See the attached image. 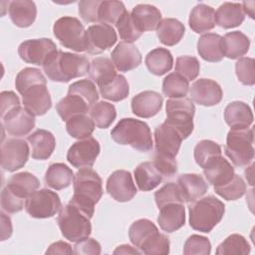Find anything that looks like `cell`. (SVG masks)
Wrapping results in <instances>:
<instances>
[{
	"label": "cell",
	"mask_w": 255,
	"mask_h": 255,
	"mask_svg": "<svg viewBox=\"0 0 255 255\" xmlns=\"http://www.w3.org/2000/svg\"><path fill=\"white\" fill-rule=\"evenodd\" d=\"M73 186L74 194L69 203L92 218L95 212V205L103 195L102 178L91 167L80 168L74 175Z\"/></svg>",
	"instance_id": "6da1fadb"
},
{
	"label": "cell",
	"mask_w": 255,
	"mask_h": 255,
	"mask_svg": "<svg viewBox=\"0 0 255 255\" xmlns=\"http://www.w3.org/2000/svg\"><path fill=\"white\" fill-rule=\"evenodd\" d=\"M42 67L49 80L67 83L88 74L90 62L85 56L57 50L47 58Z\"/></svg>",
	"instance_id": "7a4b0ae2"
},
{
	"label": "cell",
	"mask_w": 255,
	"mask_h": 255,
	"mask_svg": "<svg viewBox=\"0 0 255 255\" xmlns=\"http://www.w3.org/2000/svg\"><path fill=\"white\" fill-rule=\"evenodd\" d=\"M112 138L121 145H129L131 148L147 152L153 145L152 135L148 125L140 120L125 118L115 126L111 131Z\"/></svg>",
	"instance_id": "3957f363"
},
{
	"label": "cell",
	"mask_w": 255,
	"mask_h": 255,
	"mask_svg": "<svg viewBox=\"0 0 255 255\" xmlns=\"http://www.w3.org/2000/svg\"><path fill=\"white\" fill-rule=\"evenodd\" d=\"M188 212L190 227L199 232L209 233L221 221L225 205L215 196L207 195L191 202Z\"/></svg>",
	"instance_id": "277c9868"
},
{
	"label": "cell",
	"mask_w": 255,
	"mask_h": 255,
	"mask_svg": "<svg viewBox=\"0 0 255 255\" xmlns=\"http://www.w3.org/2000/svg\"><path fill=\"white\" fill-rule=\"evenodd\" d=\"M254 133L252 128H230L224 146L225 154L238 167L247 166L254 159Z\"/></svg>",
	"instance_id": "5b68a950"
},
{
	"label": "cell",
	"mask_w": 255,
	"mask_h": 255,
	"mask_svg": "<svg viewBox=\"0 0 255 255\" xmlns=\"http://www.w3.org/2000/svg\"><path fill=\"white\" fill-rule=\"evenodd\" d=\"M57 222L62 235L71 242L88 238L92 232L91 218L71 203L60 208Z\"/></svg>",
	"instance_id": "8992f818"
},
{
	"label": "cell",
	"mask_w": 255,
	"mask_h": 255,
	"mask_svg": "<svg viewBox=\"0 0 255 255\" xmlns=\"http://www.w3.org/2000/svg\"><path fill=\"white\" fill-rule=\"evenodd\" d=\"M53 33L63 47L75 52L87 51L86 30L79 19L71 16L59 18L54 23Z\"/></svg>",
	"instance_id": "52a82bcc"
},
{
	"label": "cell",
	"mask_w": 255,
	"mask_h": 255,
	"mask_svg": "<svg viewBox=\"0 0 255 255\" xmlns=\"http://www.w3.org/2000/svg\"><path fill=\"white\" fill-rule=\"evenodd\" d=\"M166 120L168 124L179 130L183 138H187L193 131V117L195 107L187 98L170 99L166 102Z\"/></svg>",
	"instance_id": "ba28073f"
},
{
	"label": "cell",
	"mask_w": 255,
	"mask_h": 255,
	"mask_svg": "<svg viewBox=\"0 0 255 255\" xmlns=\"http://www.w3.org/2000/svg\"><path fill=\"white\" fill-rule=\"evenodd\" d=\"M62 207L59 195L48 188L35 190L24 204L26 212L33 218L43 219L53 217Z\"/></svg>",
	"instance_id": "9c48e42d"
},
{
	"label": "cell",
	"mask_w": 255,
	"mask_h": 255,
	"mask_svg": "<svg viewBox=\"0 0 255 255\" xmlns=\"http://www.w3.org/2000/svg\"><path fill=\"white\" fill-rule=\"evenodd\" d=\"M29 145L25 139L12 137L2 141L1 166L8 172H14L23 167L29 158Z\"/></svg>",
	"instance_id": "30bf717a"
},
{
	"label": "cell",
	"mask_w": 255,
	"mask_h": 255,
	"mask_svg": "<svg viewBox=\"0 0 255 255\" xmlns=\"http://www.w3.org/2000/svg\"><path fill=\"white\" fill-rule=\"evenodd\" d=\"M100 151L101 146L99 141L89 136L74 142L70 146L67 152V160L76 168L92 167Z\"/></svg>",
	"instance_id": "8fae6325"
},
{
	"label": "cell",
	"mask_w": 255,
	"mask_h": 255,
	"mask_svg": "<svg viewBox=\"0 0 255 255\" xmlns=\"http://www.w3.org/2000/svg\"><path fill=\"white\" fill-rule=\"evenodd\" d=\"M56 51V44L48 38L26 40L18 47L20 58L28 64L37 66H43L47 58Z\"/></svg>",
	"instance_id": "7c38bea8"
},
{
	"label": "cell",
	"mask_w": 255,
	"mask_h": 255,
	"mask_svg": "<svg viewBox=\"0 0 255 255\" xmlns=\"http://www.w3.org/2000/svg\"><path fill=\"white\" fill-rule=\"evenodd\" d=\"M86 52L92 55H98L112 48L116 44L118 36L112 25L99 23L90 26L86 30Z\"/></svg>",
	"instance_id": "4fadbf2b"
},
{
	"label": "cell",
	"mask_w": 255,
	"mask_h": 255,
	"mask_svg": "<svg viewBox=\"0 0 255 255\" xmlns=\"http://www.w3.org/2000/svg\"><path fill=\"white\" fill-rule=\"evenodd\" d=\"M1 120L3 129L15 137L27 135L35 128V116L21 106L7 112Z\"/></svg>",
	"instance_id": "5bb4252c"
},
{
	"label": "cell",
	"mask_w": 255,
	"mask_h": 255,
	"mask_svg": "<svg viewBox=\"0 0 255 255\" xmlns=\"http://www.w3.org/2000/svg\"><path fill=\"white\" fill-rule=\"evenodd\" d=\"M153 136L155 153L171 157L176 156L184 139L179 130L165 121L155 128Z\"/></svg>",
	"instance_id": "9a60e30c"
},
{
	"label": "cell",
	"mask_w": 255,
	"mask_h": 255,
	"mask_svg": "<svg viewBox=\"0 0 255 255\" xmlns=\"http://www.w3.org/2000/svg\"><path fill=\"white\" fill-rule=\"evenodd\" d=\"M106 189L109 195L118 202L129 201L137 192L131 173L125 169L116 170L109 176Z\"/></svg>",
	"instance_id": "2e32d148"
},
{
	"label": "cell",
	"mask_w": 255,
	"mask_h": 255,
	"mask_svg": "<svg viewBox=\"0 0 255 255\" xmlns=\"http://www.w3.org/2000/svg\"><path fill=\"white\" fill-rule=\"evenodd\" d=\"M191 100L204 107H212L219 104L223 98V92L220 85L211 79L196 80L189 91Z\"/></svg>",
	"instance_id": "e0dca14e"
},
{
	"label": "cell",
	"mask_w": 255,
	"mask_h": 255,
	"mask_svg": "<svg viewBox=\"0 0 255 255\" xmlns=\"http://www.w3.org/2000/svg\"><path fill=\"white\" fill-rule=\"evenodd\" d=\"M22 96L23 107L33 116H43L52 107V99L47 84H37L28 88Z\"/></svg>",
	"instance_id": "ac0fdd59"
},
{
	"label": "cell",
	"mask_w": 255,
	"mask_h": 255,
	"mask_svg": "<svg viewBox=\"0 0 255 255\" xmlns=\"http://www.w3.org/2000/svg\"><path fill=\"white\" fill-rule=\"evenodd\" d=\"M141 60L139 50L132 43L120 42L112 52V62L120 72H128L137 68Z\"/></svg>",
	"instance_id": "d6986e66"
},
{
	"label": "cell",
	"mask_w": 255,
	"mask_h": 255,
	"mask_svg": "<svg viewBox=\"0 0 255 255\" xmlns=\"http://www.w3.org/2000/svg\"><path fill=\"white\" fill-rule=\"evenodd\" d=\"M163 98L155 91H143L131 99V111L139 118L154 117L162 108Z\"/></svg>",
	"instance_id": "ffe728a7"
},
{
	"label": "cell",
	"mask_w": 255,
	"mask_h": 255,
	"mask_svg": "<svg viewBox=\"0 0 255 255\" xmlns=\"http://www.w3.org/2000/svg\"><path fill=\"white\" fill-rule=\"evenodd\" d=\"M203 174L207 182L215 187L230 181L235 172L231 163L222 155H219L212 158L205 164L203 167Z\"/></svg>",
	"instance_id": "44dd1931"
},
{
	"label": "cell",
	"mask_w": 255,
	"mask_h": 255,
	"mask_svg": "<svg viewBox=\"0 0 255 255\" xmlns=\"http://www.w3.org/2000/svg\"><path fill=\"white\" fill-rule=\"evenodd\" d=\"M157 223L162 231L172 233L185 223V208L182 203H169L159 208Z\"/></svg>",
	"instance_id": "7402d4cb"
},
{
	"label": "cell",
	"mask_w": 255,
	"mask_h": 255,
	"mask_svg": "<svg viewBox=\"0 0 255 255\" xmlns=\"http://www.w3.org/2000/svg\"><path fill=\"white\" fill-rule=\"evenodd\" d=\"M27 140L31 145V155L37 160L48 159L56 147V138L47 129L35 130L28 135Z\"/></svg>",
	"instance_id": "603a6c76"
},
{
	"label": "cell",
	"mask_w": 255,
	"mask_h": 255,
	"mask_svg": "<svg viewBox=\"0 0 255 255\" xmlns=\"http://www.w3.org/2000/svg\"><path fill=\"white\" fill-rule=\"evenodd\" d=\"M8 13L13 24L20 28L30 27L36 19L37 7L35 2L14 0L8 2Z\"/></svg>",
	"instance_id": "cb8c5ba5"
},
{
	"label": "cell",
	"mask_w": 255,
	"mask_h": 255,
	"mask_svg": "<svg viewBox=\"0 0 255 255\" xmlns=\"http://www.w3.org/2000/svg\"><path fill=\"white\" fill-rule=\"evenodd\" d=\"M177 184L181 190L184 202L190 203L200 198L208 189L206 180L197 173H183L177 177Z\"/></svg>",
	"instance_id": "d4e9b609"
},
{
	"label": "cell",
	"mask_w": 255,
	"mask_h": 255,
	"mask_svg": "<svg viewBox=\"0 0 255 255\" xmlns=\"http://www.w3.org/2000/svg\"><path fill=\"white\" fill-rule=\"evenodd\" d=\"M253 119L251 108L244 102H232L224 110L225 123L231 128H249L253 123Z\"/></svg>",
	"instance_id": "484cf974"
},
{
	"label": "cell",
	"mask_w": 255,
	"mask_h": 255,
	"mask_svg": "<svg viewBox=\"0 0 255 255\" xmlns=\"http://www.w3.org/2000/svg\"><path fill=\"white\" fill-rule=\"evenodd\" d=\"M249 48V38L240 31L228 32L221 38V50L223 56L228 59L234 60L241 58L247 54Z\"/></svg>",
	"instance_id": "4316f807"
},
{
	"label": "cell",
	"mask_w": 255,
	"mask_h": 255,
	"mask_svg": "<svg viewBox=\"0 0 255 255\" xmlns=\"http://www.w3.org/2000/svg\"><path fill=\"white\" fill-rule=\"evenodd\" d=\"M245 19L241 3L225 2L215 11V25L224 29L240 26Z\"/></svg>",
	"instance_id": "83f0119b"
},
{
	"label": "cell",
	"mask_w": 255,
	"mask_h": 255,
	"mask_svg": "<svg viewBox=\"0 0 255 255\" xmlns=\"http://www.w3.org/2000/svg\"><path fill=\"white\" fill-rule=\"evenodd\" d=\"M130 15L135 25L142 33L156 30L161 21L160 11L155 6L149 4H138L134 6Z\"/></svg>",
	"instance_id": "f1b7e54d"
},
{
	"label": "cell",
	"mask_w": 255,
	"mask_h": 255,
	"mask_svg": "<svg viewBox=\"0 0 255 255\" xmlns=\"http://www.w3.org/2000/svg\"><path fill=\"white\" fill-rule=\"evenodd\" d=\"M188 24L191 30L198 34L212 30L215 27L214 9L204 3H198L189 14Z\"/></svg>",
	"instance_id": "f546056e"
},
{
	"label": "cell",
	"mask_w": 255,
	"mask_h": 255,
	"mask_svg": "<svg viewBox=\"0 0 255 255\" xmlns=\"http://www.w3.org/2000/svg\"><path fill=\"white\" fill-rule=\"evenodd\" d=\"M133 174L135 183L138 189L141 191H150L154 189L163 179V176L152 161H144L139 163L135 167Z\"/></svg>",
	"instance_id": "4dcf8cb0"
},
{
	"label": "cell",
	"mask_w": 255,
	"mask_h": 255,
	"mask_svg": "<svg viewBox=\"0 0 255 255\" xmlns=\"http://www.w3.org/2000/svg\"><path fill=\"white\" fill-rule=\"evenodd\" d=\"M44 180L47 186L56 190H61L71 185L74 180V172L67 164L55 162L50 164L46 170Z\"/></svg>",
	"instance_id": "1f68e13d"
},
{
	"label": "cell",
	"mask_w": 255,
	"mask_h": 255,
	"mask_svg": "<svg viewBox=\"0 0 255 255\" xmlns=\"http://www.w3.org/2000/svg\"><path fill=\"white\" fill-rule=\"evenodd\" d=\"M221 38L220 35L215 33H206L200 36L197 41L199 56L207 62H220L224 57L221 50Z\"/></svg>",
	"instance_id": "d6a6232c"
},
{
	"label": "cell",
	"mask_w": 255,
	"mask_h": 255,
	"mask_svg": "<svg viewBox=\"0 0 255 255\" xmlns=\"http://www.w3.org/2000/svg\"><path fill=\"white\" fill-rule=\"evenodd\" d=\"M144 63L151 74L155 76H162L171 70L173 57L169 50L159 47L147 53Z\"/></svg>",
	"instance_id": "836d02e7"
},
{
	"label": "cell",
	"mask_w": 255,
	"mask_h": 255,
	"mask_svg": "<svg viewBox=\"0 0 255 255\" xmlns=\"http://www.w3.org/2000/svg\"><path fill=\"white\" fill-rule=\"evenodd\" d=\"M184 32V25L174 18L162 19L156 28L157 38L165 46H174L179 43Z\"/></svg>",
	"instance_id": "e575fe53"
},
{
	"label": "cell",
	"mask_w": 255,
	"mask_h": 255,
	"mask_svg": "<svg viewBox=\"0 0 255 255\" xmlns=\"http://www.w3.org/2000/svg\"><path fill=\"white\" fill-rule=\"evenodd\" d=\"M89 76L91 81L98 85V87L104 86L111 82L116 76V68L112 62L107 57H97L90 63Z\"/></svg>",
	"instance_id": "d590c367"
},
{
	"label": "cell",
	"mask_w": 255,
	"mask_h": 255,
	"mask_svg": "<svg viewBox=\"0 0 255 255\" xmlns=\"http://www.w3.org/2000/svg\"><path fill=\"white\" fill-rule=\"evenodd\" d=\"M16 195L26 200V198L37 190L40 186L39 179L28 171L13 174L6 184Z\"/></svg>",
	"instance_id": "8d00e7d4"
},
{
	"label": "cell",
	"mask_w": 255,
	"mask_h": 255,
	"mask_svg": "<svg viewBox=\"0 0 255 255\" xmlns=\"http://www.w3.org/2000/svg\"><path fill=\"white\" fill-rule=\"evenodd\" d=\"M90 109L87 102L75 94H68L56 105V111L63 121H68L77 115L88 114Z\"/></svg>",
	"instance_id": "74e56055"
},
{
	"label": "cell",
	"mask_w": 255,
	"mask_h": 255,
	"mask_svg": "<svg viewBox=\"0 0 255 255\" xmlns=\"http://www.w3.org/2000/svg\"><path fill=\"white\" fill-rule=\"evenodd\" d=\"M159 231L155 224L146 218H140L131 223L128 228V237L130 242L138 250L146 243L151 237Z\"/></svg>",
	"instance_id": "f35d334b"
},
{
	"label": "cell",
	"mask_w": 255,
	"mask_h": 255,
	"mask_svg": "<svg viewBox=\"0 0 255 255\" xmlns=\"http://www.w3.org/2000/svg\"><path fill=\"white\" fill-rule=\"evenodd\" d=\"M101 96L112 102H120L128 98L129 94V86L123 75L117 76L108 84L99 87Z\"/></svg>",
	"instance_id": "ab89813d"
},
{
	"label": "cell",
	"mask_w": 255,
	"mask_h": 255,
	"mask_svg": "<svg viewBox=\"0 0 255 255\" xmlns=\"http://www.w3.org/2000/svg\"><path fill=\"white\" fill-rule=\"evenodd\" d=\"M66 129L72 137L84 139L92 135L95 129V123L87 114L77 115L66 121Z\"/></svg>",
	"instance_id": "60d3db41"
},
{
	"label": "cell",
	"mask_w": 255,
	"mask_h": 255,
	"mask_svg": "<svg viewBox=\"0 0 255 255\" xmlns=\"http://www.w3.org/2000/svg\"><path fill=\"white\" fill-rule=\"evenodd\" d=\"M90 117L92 118L95 126L99 128H109L117 118V111L113 104L108 102H97L90 109Z\"/></svg>",
	"instance_id": "b9f144b4"
},
{
	"label": "cell",
	"mask_w": 255,
	"mask_h": 255,
	"mask_svg": "<svg viewBox=\"0 0 255 255\" xmlns=\"http://www.w3.org/2000/svg\"><path fill=\"white\" fill-rule=\"evenodd\" d=\"M189 90V82L177 73L168 74L162 82V93L164 96L176 99L184 98Z\"/></svg>",
	"instance_id": "7bdbcfd3"
},
{
	"label": "cell",
	"mask_w": 255,
	"mask_h": 255,
	"mask_svg": "<svg viewBox=\"0 0 255 255\" xmlns=\"http://www.w3.org/2000/svg\"><path fill=\"white\" fill-rule=\"evenodd\" d=\"M251 247L248 241L240 234H231L222 241L215 251L217 255H232V254H249Z\"/></svg>",
	"instance_id": "ee69618b"
},
{
	"label": "cell",
	"mask_w": 255,
	"mask_h": 255,
	"mask_svg": "<svg viewBox=\"0 0 255 255\" xmlns=\"http://www.w3.org/2000/svg\"><path fill=\"white\" fill-rule=\"evenodd\" d=\"M37 84H47L46 78L37 68H24L16 76L15 87L20 95H22L28 88Z\"/></svg>",
	"instance_id": "f6af8a7d"
},
{
	"label": "cell",
	"mask_w": 255,
	"mask_h": 255,
	"mask_svg": "<svg viewBox=\"0 0 255 255\" xmlns=\"http://www.w3.org/2000/svg\"><path fill=\"white\" fill-rule=\"evenodd\" d=\"M156 206L161 208L169 203H184V198L177 182H167L154 193Z\"/></svg>",
	"instance_id": "bcb514c9"
},
{
	"label": "cell",
	"mask_w": 255,
	"mask_h": 255,
	"mask_svg": "<svg viewBox=\"0 0 255 255\" xmlns=\"http://www.w3.org/2000/svg\"><path fill=\"white\" fill-rule=\"evenodd\" d=\"M221 146L210 139H202L194 147V159L202 168L209 160L221 155Z\"/></svg>",
	"instance_id": "7dc6e473"
},
{
	"label": "cell",
	"mask_w": 255,
	"mask_h": 255,
	"mask_svg": "<svg viewBox=\"0 0 255 255\" xmlns=\"http://www.w3.org/2000/svg\"><path fill=\"white\" fill-rule=\"evenodd\" d=\"M127 12L125 4L121 1H101L99 7V22L116 24Z\"/></svg>",
	"instance_id": "c3c4849f"
},
{
	"label": "cell",
	"mask_w": 255,
	"mask_h": 255,
	"mask_svg": "<svg viewBox=\"0 0 255 255\" xmlns=\"http://www.w3.org/2000/svg\"><path fill=\"white\" fill-rule=\"evenodd\" d=\"M246 188V183L243 178L235 173L233 178L227 183L215 186L214 191L225 200H236L244 195Z\"/></svg>",
	"instance_id": "681fc988"
},
{
	"label": "cell",
	"mask_w": 255,
	"mask_h": 255,
	"mask_svg": "<svg viewBox=\"0 0 255 255\" xmlns=\"http://www.w3.org/2000/svg\"><path fill=\"white\" fill-rule=\"evenodd\" d=\"M68 94H75L84 99L87 104L92 107L99 100V92L93 81L84 79L77 81L70 85L68 89Z\"/></svg>",
	"instance_id": "f907efd6"
},
{
	"label": "cell",
	"mask_w": 255,
	"mask_h": 255,
	"mask_svg": "<svg viewBox=\"0 0 255 255\" xmlns=\"http://www.w3.org/2000/svg\"><path fill=\"white\" fill-rule=\"evenodd\" d=\"M116 27L121 39L124 40V42L132 43L142 35V32L137 28L131 18L130 13L128 11L119 19V21L116 23Z\"/></svg>",
	"instance_id": "816d5d0a"
},
{
	"label": "cell",
	"mask_w": 255,
	"mask_h": 255,
	"mask_svg": "<svg viewBox=\"0 0 255 255\" xmlns=\"http://www.w3.org/2000/svg\"><path fill=\"white\" fill-rule=\"evenodd\" d=\"M199 70V61L195 57L180 56L175 61V73L185 78L188 82L197 78Z\"/></svg>",
	"instance_id": "f5cc1de1"
},
{
	"label": "cell",
	"mask_w": 255,
	"mask_h": 255,
	"mask_svg": "<svg viewBox=\"0 0 255 255\" xmlns=\"http://www.w3.org/2000/svg\"><path fill=\"white\" fill-rule=\"evenodd\" d=\"M235 72L241 84L245 86L255 84V61L253 58H240L235 64Z\"/></svg>",
	"instance_id": "db71d44e"
},
{
	"label": "cell",
	"mask_w": 255,
	"mask_h": 255,
	"mask_svg": "<svg viewBox=\"0 0 255 255\" xmlns=\"http://www.w3.org/2000/svg\"><path fill=\"white\" fill-rule=\"evenodd\" d=\"M211 252V243L207 237L193 234L189 236L183 246L185 255H208Z\"/></svg>",
	"instance_id": "11a10c76"
},
{
	"label": "cell",
	"mask_w": 255,
	"mask_h": 255,
	"mask_svg": "<svg viewBox=\"0 0 255 255\" xmlns=\"http://www.w3.org/2000/svg\"><path fill=\"white\" fill-rule=\"evenodd\" d=\"M139 251L146 255H166L169 253V239L158 232L143 244Z\"/></svg>",
	"instance_id": "9f6ffc18"
},
{
	"label": "cell",
	"mask_w": 255,
	"mask_h": 255,
	"mask_svg": "<svg viewBox=\"0 0 255 255\" xmlns=\"http://www.w3.org/2000/svg\"><path fill=\"white\" fill-rule=\"evenodd\" d=\"M24 200L16 195L7 185L1 191V207L7 213L20 212L24 207Z\"/></svg>",
	"instance_id": "6f0895ef"
},
{
	"label": "cell",
	"mask_w": 255,
	"mask_h": 255,
	"mask_svg": "<svg viewBox=\"0 0 255 255\" xmlns=\"http://www.w3.org/2000/svg\"><path fill=\"white\" fill-rule=\"evenodd\" d=\"M100 0H82L78 4V10L81 18L86 23L99 22Z\"/></svg>",
	"instance_id": "680465c9"
},
{
	"label": "cell",
	"mask_w": 255,
	"mask_h": 255,
	"mask_svg": "<svg viewBox=\"0 0 255 255\" xmlns=\"http://www.w3.org/2000/svg\"><path fill=\"white\" fill-rule=\"evenodd\" d=\"M152 162L163 177H171L177 172V163L175 157L155 153Z\"/></svg>",
	"instance_id": "91938a15"
},
{
	"label": "cell",
	"mask_w": 255,
	"mask_h": 255,
	"mask_svg": "<svg viewBox=\"0 0 255 255\" xmlns=\"http://www.w3.org/2000/svg\"><path fill=\"white\" fill-rule=\"evenodd\" d=\"M74 254L77 255H99L101 254V244L94 238H85L76 242L74 246Z\"/></svg>",
	"instance_id": "94428289"
},
{
	"label": "cell",
	"mask_w": 255,
	"mask_h": 255,
	"mask_svg": "<svg viewBox=\"0 0 255 255\" xmlns=\"http://www.w3.org/2000/svg\"><path fill=\"white\" fill-rule=\"evenodd\" d=\"M0 104H1V117L13 108L20 106L19 97L12 91H3L0 94Z\"/></svg>",
	"instance_id": "6125c7cd"
},
{
	"label": "cell",
	"mask_w": 255,
	"mask_h": 255,
	"mask_svg": "<svg viewBox=\"0 0 255 255\" xmlns=\"http://www.w3.org/2000/svg\"><path fill=\"white\" fill-rule=\"evenodd\" d=\"M46 254H74L72 246L64 241H57L52 243L46 250Z\"/></svg>",
	"instance_id": "be15d7a7"
},
{
	"label": "cell",
	"mask_w": 255,
	"mask_h": 255,
	"mask_svg": "<svg viewBox=\"0 0 255 255\" xmlns=\"http://www.w3.org/2000/svg\"><path fill=\"white\" fill-rule=\"evenodd\" d=\"M1 215V241L8 239L12 235V223L9 216H7L3 211L0 213Z\"/></svg>",
	"instance_id": "e7e4bbea"
},
{
	"label": "cell",
	"mask_w": 255,
	"mask_h": 255,
	"mask_svg": "<svg viewBox=\"0 0 255 255\" xmlns=\"http://www.w3.org/2000/svg\"><path fill=\"white\" fill-rule=\"evenodd\" d=\"M114 254H141V252L137 248H133L130 245L124 244L117 247L114 251Z\"/></svg>",
	"instance_id": "03108f58"
},
{
	"label": "cell",
	"mask_w": 255,
	"mask_h": 255,
	"mask_svg": "<svg viewBox=\"0 0 255 255\" xmlns=\"http://www.w3.org/2000/svg\"><path fill=\"white\" fill-rule=\"evenodd\" d=\"M252 174H253V163H252V166H251V168H250V173L248 172V170H247V169H245V177H246V179L248 180V182H249V184H250V185H253Z\"/></svg>",
	"instance_id": "003e7915"
}]
</instances>
